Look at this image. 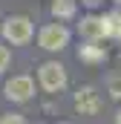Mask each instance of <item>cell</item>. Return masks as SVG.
<instances>
[{
	"label": "cell",
	"instance_id": "obj_1",
	"mask_svg": "<svg viewBox=\"0 0 121 124\" xmlns=\"http://www.w3.org/2000/svg\"><path fill=\"white\" fill-rule=\"evenodd\" d=\"M38 78H40V87H43L46 93H60V90L66 87V69H63L58 61H46V63H40Z\"/></svg>",
	"mask_w": 121,
	"mask_h": 124
},
{
	"label": "cell",
	"instance_id": "obj_2",
	"mask_svg": "<svg viewBox=\"0 0 121 124\" xmlns=\"http://www.w3.org/2000/svg\"><path fill=\"white\" fill-rule=\"evenodd\" d=\"M3 35H6V40H12V43H29V38H32V20L23 17V15L6 17Z\"/></svg>",
	"mask_w": 121,
	"mask_h": 124
},
{
	"label": "cell",
	"instance_id": "obj_3",
	"mask_svg": "<svg viewBox=\"0 0 121 124\" xmlns=\"http://www.w3.org/2000/svg\"><path fill=\"white\" fill-rule=\"evenodd\" d=\"M38 43H40V49H46V52H58V49H63V46L69 43V32L63 29V26H58V23H49V26L40 29Z\"/></svg>",
	"mask_w": 121,
	"mask_h": 124
},
{
	"label": "cell",
	"instance_id": "obj_4",
	"mask_svg": "<svg viewBox=\"0 0 121 124\" xmlns=\"http://www.w3.org/2000/svg\"><path fill=\"white\" fill-rule=\"evenodd\" d=\"M75 107H78L81 116H95L101 110V95L95 93L92 87H84V90L75 93Z\"/></svg>",
	"mask_w": 121,
	"mask_h": 124
},
{
	"label": "cell",
	"instance_id": "obj_5",
	"mask_svg": "<svg viewBox=\"0 0 121 124\" xmlns=\"http://www.w3.org/2000/svg\"><path fill=\"white\" fill-rule=\"evenodd\" d=\"M32 93H35V87H32V78H26V75H17L6 84V98L9 101H29Z\"/></svg>",
	"mask_w": 121,
	"mask_h": 124
},
{
	"label": "cell",
	"instance_id": "obj_6",
	"mask_svg": "<svg viewBox=\"0 0 121 124\" xmlns=\"http://www.w3.org/2000/svg\"><path fill=\"white\" fill-rule=\"evenodd\" d=\"M81 35L87 38V40H98V38H104V17H84L81 20Z\"/></svg>",
	"mask_w": 121,
	"mask_h": 124
},
{
	"label": "cell",
	"instance_id": "obj_7",
	"mask_svg": "<svg viewBox=\"0 0 121 124\" xmlns=\"http://www.w3.org/2000/svg\"><path fill=\"white\" fill-rule=\"evenodd\" d=\"M78 58L87 63H101L107 58V52H104V46H95V43H87V46H81V52H78Z\"/></svg>",
	"mask_w": 121,
	"mask_h": 124
},
{
	"label": "cell",
	"instance_id": "obj_8",
	"mask_svg": "<svg viewBox=\"0 0 121 124\" xmlns=\"http://www.w3.org/2000/svg\"><path fill=\"white\" fill-rule=\"evenodd\" d=\"M104 35L107 38H121V12L104 15Z\"/></svg>",
	"mask_w": 121,
	"mask_h": 124
},
{
	"label": "cell",
	"instance_id": "obj_9",
	"mask_svg": "<svg viewBox=\"0 0 121 124\" xmlns=\"http://www.w3.org/2000/svg\"><path fill=\"white\" fill-rule=\"evenodd\" d=\"M52 15L55 17H72L75 15V0H55L52 3Z\"/></svg>",
	"mask_w": 121,
	"mask_h": 124
},
{
	"label": "cell",
	"instance_id": "obj_10",
	"mask_svg": "<svg viewBox=\"0 0 121 124\" xmlns=\"http://www.w3.org/2000/svg\"><path fill=\"white\" fill-rule=\"evenodd\" d=\"M110 95L113 98H121V75H113L110 78Z\"/></svg>",
	"mask_w": 121,
	"mask_h": 124
},
{
	"label": "cell",
	"instance_id": "obj_11",
	"mask_svg": "<svg viewBox=\"0 0 121 124\" xmlns=\"http://www.w3.org/2000/svg\"><path fill=\"white\" fill-rule=\"evenodd\" d=\"M0 124H26L23 121V116H17V113H9V116H3Z\"/></svg>",
	"mask_w": 121,
	"mask_h": 124
},
{
	"label": "cell",
	"instance_id": "obj_12",
	"mask_svg": "<svg viewBox=\"0 0 121 124\" xmlns=\"http://www.w3.org/2000/svg\"><path fill=\"white\" fill-rule=\"evenodd\" d=\"M9 61H12V55H9V49H6V46L0 43V72H3L6 66H9Z\"/></svg>",
	"mask_w": 121,
	"mask_h": 124
},
{
	"label": "cell",
	"instance_id": "obj_13",
	"mask_svg": "<svg viewBox=\"0 0 121 124\" xmlns=\"http://www.w3.org/2000/svg\"><path fill=\"white\" fill-rule=\"evenodd\" d=\"M81 3H87V6H98L101 0H81Z\"/></svg>",
	"mask_w": 121,
	"mask_h": 124
},
{
	"label": "cell",
	"instance_id": "obj_14",
	"mask_svg": "<svg viewBox=\"0 0 121 124\" xmlns=\"http://www.w3.org/2000/svg\"><path fill=\"white\" fill-rule=\"evenodd\" d=\"M115 124H121V110H118V116H115Z\"/></svg>",
	"mask_w": 121,
	"mask_h": 124
},
{
	"label": "cell",
	"instance_id": "obj_15",
	"mask_svg": "<svg viewBox=\"0 0 121 124\" xmlns=\"http://www.w3.org/2000/svg\"><path fill=\"white\" fill-rule=\"evenodd\" d=\"M115 3H118V6H121V0H115Z\"/></svg>",
	"mask_w": 121,
	"mask_h": 124
},
{
	"label": "cell",
	"instance_id": "obj_16",
	"mask_svg": "<svg viewBox=\"0 0 121 124\" xmlns=\"http://www.w3.org/2000/svg\"><path fill=\"white\" fill-rule=\"evenodd\" d=\"M60 124H66V121H60Z\"/></svg>",
	"mask_w": 121,
	"mask_h": 124
}]
</instances>
